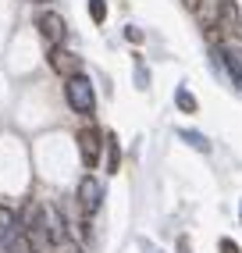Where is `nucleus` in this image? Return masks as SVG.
Listing matches in <instances>:
<instances>
[{"mask_svg": "<svg viewBox=\"0 0 242 253\" xmlns=\"http://www.w3.org/2000/svg\"><path fill=\"white\" fill-rule=\"evenodd\" d=\"M135 86L139 89H146L150 86V72H146V64H143V57L135 54Z\"/></svg>", "mask_w": 242, "mask_h": 253, "instance_id": "obj_14", "label": "nucleus"}, {"mask_svg": "<svg viewBox=\"0 0 242 253\" xmlns=\"http://www.w3.org/2000/svg\"><path fill=\"white\" fill-rule=\"evenodd\" d=\"M11 253H36V250H32V243L25 239V235H18V239H14V246H11Z\"/></svg>", "mask_w": 242, "mask_h": 253, "instance_id": "obj_16", "label": "nucleus"}, {"mask_svg": "<svg viewBox=\"0 0 242 253\" xmlns=\"http://www.w3.org/2000/svg\"><path fill=\"white\" fill-rule=\"evenodd\" d=\"M214 64H224V72H228L232 86H242V54L232 46H217L214 50Z\"/></svg>", "mask_w": 242, "mask_h": 253, "instance_id": "obj_7", "label": "nucleus"}, {"mask_svg": "<svg viewBox=\"0 0 242 253\" xmlns=\"http://www.w3.org/2000/svg\"><path fill=\"white\" fill-rule=\"evenodd\" d=\"M36 29H40V36H43L46 50L64 46V40H68V25H64V18H61L57 11H43L40 18H36Z\"/></svg>", "mask_w": 242, "mask_h": 253, "instance_id": "obj_4", "label": "nucleus"}, {"mask_svg": "<svg viewBox=\"0 0 242 253\" xmlns=\"http://www.w3.org/2000/svg\"><path fill=\"white\" fill-rule=\"evenodd\" d=\"M178 139H185L193 150H200V154H210V139H206L203 132H196V128H182V132H178Z\"/></svg>", "mask_w": 242, "mask_h": 253, "instance_id": "obj_11", "label": "nucleus"}, {"mask_svg": "<svg viewBox=\"0 0 242 253\" xmlns=\"http://www.w3.org/2000/svg\"><path fill=\"white\" fill-rule=\"evenodd\" d=\"M217 250H221V253H242L239 243H232V239H217Z\"/></svg>", "mask_w": 242, "mask_h": 253, "instance_id": "obj_17", "label": "nucleus"}, {"mask_svg": "<svg viewBox=\"0 0 242 253\" xmlns=\"http://www.w3.org/2000/svg\"><path fill=\"white\" fill-rule=\"evenodd\" d=\"M103 168H107V175H118L121 171V143H118V132H103Z\"/></svg>", "mask_w": 242, "mask_h": 253, "instance_id": "obj_8", "label": "nucleus"}, {"mask_svg": "<svg viewBox=\"0 0 242 253\" xmlns=\"http://www.w3.org/2000/svg\"><path fill=\"white\" fill-rule=\"evenodd\" d=\"M89 18H93L96 25L107 22V0H89Z\"/></svg>", "mask_w": 242, "mask_h": 253, "instance_id": "obj_13", "label": "nucleus"}, {"mask_svg": "<svg viewBox=\"0 0 242 253\" xmlns=\"http://www.w3.org/2000/svg\"><path fill=\"white\" fill-rule=\"evenodd\" d=\"M182 4H185L189 11H196V7H200V0H182Z\"/></svg>", "mask_w": 242, "mask_h": 253, "instance_id": "obj_20", "label": "nucleus"}, {"mask_svg": "<svg viewBox=\"0 0 242 253\" xmlns=\"http://www.w3.org/2000/svg\"><path fill=\"white\" fill-rule=\"evenodd\" d=\"M54 250H57V253H85V250H82L75 239H68V235H64L61 243H54Z\"/></svg>", "mask_w": 242, "mask_h": 253, "instance_id": "obj_15", "label": "nucleus"}, {"mask_svg": "<svg viewBox=\"0 0 242 253\" xmlns=\"http://www.w3.org/2000/svg\"><path fill=\"white\" fill-rule=\"evenodd\" d=\"M221 7H224V0H200V25L206 29V32H214L217 29V22H221Z\"/></svg>", "mask_w": 242, "mask_h": 253, "instance_id": "obj_9", "label": "nucleus"}, {"mask_svg": "<svg viewBox=\"0 0 242 253\" xmlns=\"http://www.w3.org/2000/svg\"><path fill=\"white\" fill-rule=\"evenodd\" d=\"M29 4H46V0H29Z\"/></svg>", "mask_w": 242, "mask_h": 253, "instance_id": "obj_21", "label": "nucleus"}, {"mask_svg": "<svg viewBox=\"0 0 242 253\" xmlns=\"http://www.w3.org/2000/svg\"><path fill=\"white\" fill-rule=\"evenodd\" d=\"M22 235V225H18V211L0 204V253H11L14 239Z\"/></svg>", "mask_w": 242, "mask_h": 253, "instance_id": "obj_5", "label": "nucleus"}, {"mask_svg": "<svg viewBox=\"0 0 242 253\" xmlns=\"http://www.w3.org/2000/svg\"><path fill=\"white\" fill-rule=\"evenodd\" d=\"M214 32H224V36H232V32H239V7L232 4V0H224V7H221V22Z\"/></svg>", "mask_w": 242, "mask_h": 253, "instance_id": "obj_10", "label": "nucleus"}, {"mask_svg": "<svg viewBox=\"0 0 242 253\" xmlns=\"http://www.w3.org/2000/svg\"><path fill=\"white\" fill-rule=\"evenodd\" d=\"M46 57H50V68H54L61 79L82 75V57H79V54H72V50H64V46H54Z\"/></svg>", "mask_w": 242, "mask_h": 253, "instance_id": "obj_6", "label": "nucleus"}, {"mask_svg": "<svg viewBox=\"0 0 242 253\" xmlns=\"http://www.w3.org/2000/svg\"><path fill=\"white\" fill-rule=\"evenodd\" d=\"M178 253H193V243H189V235H178Z\"/></svg>", "mask_w": 242, "mask_h": 253, "instance_id": "obj_19", "label": "nucleus"}, {"mask_svg": "<svg viewBox=\"0 0 242 253\" xmlns=\"http://www.w3.org/2000/svg\"><path fill=\"white\" fill-rule=\"evenodd\" d=\"M75 200H79V207L85 211V217H93L100 211V204H103V182L93 171H85L79 178V185H75Z\"/></svg>", "mask_w": 242, "mask_h": 253, "instance_id": "obj_2", "label": "nucleus"}, {"mask_svg": "<svg viewBox=\"0 0 242 253\" xmlns=\"http://www.w3.org/2000/svg\"><path fill=\"white\" fill-rule=\"evenodd\" d=\"M64 100H68V107H72L79 118H93L96 111V89H93V79L89 75H72V79H64Z\"/></svg>", "mask_w": 242, "mask_h": 253, "instance_id": "obj_1", "label": "nucleus"}, {"mask_svg": "<svg viewBox=\"0 0 242 253\" xmlns=\"http://www.w3.org/2000/svg\"><path fill=\"white\" fill-rule=\"evenodd\" d=\"M79 157H82V164L93 168L100 164V157H103V128H96L93 122L85 125V128H79Z\"/></svg>", "mask_w": 242, "mask_h": 253, "instance_id": "obj_3", "label": "nucleus"}, {"mask_svg": "<svg viewBox=\"0 0 242 253\" xmlns=\"http://www.w3.org/2000/svg\"><path fill=\"white\" fill-rule=\"evenodd\" d=\"M175 107H178L182 114H196V111H200V104H196V96L189 93L185 86H178V89H175Z\"/></svg>", "mask_w": 242, "mask_h": 253, "instance_id": "obj_12", "label": "nucleus"}, {"mask_svg": "<svg viewBox=\"0 0 242 253\" xmlns=\"http://www.w3.org/2000/svg\"><path fill=\"white\" fill-rule=\"evenodd\" d=\"M125 40H128V43H143V32L135 29V25H128V29H125Z\"/></svg>", "mask_w": 242, "mask_h": 253, "instance_id": "obj_18", "label": "nucleus"}]
</instances>
